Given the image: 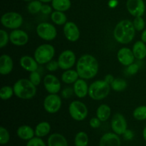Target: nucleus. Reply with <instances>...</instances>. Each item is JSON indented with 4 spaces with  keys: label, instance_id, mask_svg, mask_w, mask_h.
Wrapping results in <instances>:
<instances>
[{
    "label": "nucleus",
    "instance_id": "f257e3e1",
    "mask_svg": "<svg viewBox=\"0 0 146 146\" xmlns=\"http://www.w3.org/2000/svg\"><path fill=\"white\" fill-rule=\"evenodd\" d=\"M99 65L96 58L91 54H84L76 64V70L79 77L85 80L94 78L98 72Z\"/></svg>",
    "mask_w": 146,
    "mask_h": 146
},
{
    "label": "nucleus",
    "instance_id": "f03ea898",
    "mask_svg": "<svg viewBox=\"0 0 146 146\" xmlns=\"http://www.w3.org/2000/svg\"><path fill=\"white\" fill-rule=\"evenodd\" d=\"M135 30L133 21L129 19H123L115 25L113 30V37L117 42L128 44L133 40Z\"/></svg>",
    "mask_w": 146,
    "mask_h": 146
},
{
    "label": "nucleus",
    "instance_id": "7ed1b4c3",
    "mask_svg": "<svg viewBox=\"0 0 146 146\" xmlns=\"http://www.w3.org/2000/svg\"><path fill=\"white\" fill-rule=\"evenodd\" d=\"M14 95L20 99L29 100L36 94V86L28 78H20L13 86Z\"/></svg>",
    "mask_w": 146,
    "mask_h": 146
},
{
    "label": "nucleus",
    "instance_id": "20e7f679",
    "mask_svg": "<svg viewBox=\"0 0 146 146\" xmlns=\"http://www.w3.org/2000/svg\"><path fill=\"white\" fill-rule=\"evenodd\" d=\"M111 88V85L105 80H97L89 86L88 96L94 101H101L108 96Z\"/></svg>",
    "mask_w": 146,
    "mask_h": 146
},
{
    "label": "nucleus",
    "instance_id": "39448f33",
    "mask_svg": "<svg viewBox=\"0 0 146 146\" xmlns=\"http://www.w3.org/2000/svg\"><path fill=\"white\" fill-rule=\"evenodd\" d=\"M55 48L49 44H43L38 46L34 51V57L38 64H46L54 58Z\"/></svg>",
    "mask_w": 146,
    "mask_h": 146
},
{
    "label": "nucleus",
    "instance_id": "423d86ee",
    "mask_svg": "<svg viewBox=\"0 0 146 146\" xmlns=\"http://www.w3.org/2000/svg\"><path fill=\"white\" fill-rule=\"evenodd\" d=\"M23 17L16 11H9L4 13L1 17V23L3 27L9 29H17L22 26Z\"/></svg>",
    "mask_w": 146,
    "mask_h": 146
},
{
    "label": "nucleus",
    "instance_id": "0eeeda50",
    "mask_svg": "<svg viewBox=\"0 0 146 146\" xmlns=\"http://www.w3.org/2000/svg\"><path fill=\"white\" fill-rule=\"evenodd\" d=\"M68 113L74 121H82L88 116V110L84 103L80 101H74L69 104Z\"/></svg>",
    "mask_w": 146,
    "mask_h": 146
},
{
    "label": "nucleus",
    "instance_id": "6e6552de",
    "mask_svg": "<svg viewBox=\"0 0 146 146\" xmlns=\"http://www.w3.org/2000/svg\"><path fill=\"white\" fill-rule=\"evenodd\" d=\"M36 31L41 39L50 41L55 39L57 36V29L54 24L49 22H41L37 25Z\"/></svg>",
    "mask_w": 146,
    "mask_h": 146
},
{
    "label": "nucleus",
    "instance_id": "1a4fd4ad",
    "mask_svg": "<svg viewBox=\"0 0 146 146\" xmlns=\"http://www.w3.org/2000/svg\"><path fill=\"white\" fill-rule=\"evenodd\" d=\"M61 106L62 100L58 94H49L45 97L43 103L44 110L50 114L56 113L61 109Z\"/></svg>",
    "mask_w": 146,
    "mask_h": 146
},
{
    "label": "nucleus",
    "instance_id": "9d476101",
    "mask_svg": "<svg viewBox=\"0 0 146 146\" xmlns=\"http://www.w3.org/2000/svg\"><path fill=\"white\" fill-rule=\"evenodd\" d=\"M59 68L64 70L71 69L76 64V56L72 50L66 49L63 51L58 57Z\"/></svg>",
    "mask_w": 146,
    "mask_h": 146
},
{
    "label": "nucleus",
    "instance_id": "9b49d317",
    "mask_svg": "<svg viewBox=\"0 0 146 146\" xmlns=\"http://www.w3.org/2000/svg\"><path fill=\"white\" fill-rule=\"evenodd\" d=\"M111 125L113 133L118 135H123V134L128 129L126 119L124 115L120 113L114 114L111 119Z\"/></svg>",
    "mask_w": 146,
    "mask_h": 146
},
{
    "label": "nucleus",
    "instance_id": "f8f14e48",
    "mask_svg": "<svg viewBox=\"0 0 146 146\" xmlns=\"http://www.w3.org/2000/svg\"><path fill=\"white\" fill-rule=\"evenodd\" d=\"M43 84L48 94H57L61 89V84L59 79L53 74H47L44 76Z\"/></svg>",
    "mask_w": 146,
    "mask_h": 146
},
{
    "label": "nucleus",
    "instance_id": "ddd939ff",
    "mask_svg": "<svg viewBox=\"0 0 146 146\" xmlns=\"http://www.w3.org/2000/svg\"><path fill=\"white\" fill-rule=\"evenodd\" d=\"M126 8L133 17H142L145 14V4L143 0H127Z\"/></svg>",
    "mask_w": 146,
    "mask_h": 146
},
{
    "label": "nucleus",
    "instance_id": "4468645a",
    "mask_svg": "<svg viewBox=\"0 0 146 146\" xmlns=\"http://www.w3.org/2000/svg\"><path fill=\"white\" fill-rule=\"evenodd\" d=\"M63 31L66 38L71 42L77 41L81 36L79 28L73 21H67L64 25Z\"/></svg>",
    "mask_w": 146,
    "mask_h": 146
},
{
    "label": "nucleus",
    "instance_id": "2eb2a0df",
    "mask_svg": "<svg viewBox=\"0 0 146 146\" xmlns=\"http://www.w3.org/2000/svg\"><path fill=\"white\" fill-rule=\"evenodd\" d=\"M10 42L17 46H23L27 44L29 40V34L25 31L17 29L11 31L9 34Z\"/></svg>",
    "mask_w": 146,
    "mask_h": 146
},
{
    "label": "nucleus",
    "instance_id": "dca6fc26",
    "mask_svg": "<svg viewBox=\"0 0 146 146\" xmlns=\"http://www.w3.org/2000/svg\"><path fill=\"white\" fill-rule=\"evenodd\" d=\"M135 58L132 49L128 47L121 48L117 52V59L124 66H128L134 63Z\"/></svg>",
    "mask_w": 146,
    "mask_h": 146
},
{
    "label": "nucleus",
    "instance_id": "f3484780",
    "mask_svg": "<svg viewBox=\"0 0 146 146\" xmlns=\"http://www.w3.org/2000/svg\"><path fill=\"white\" fill-rule=\"evenodd\" d=\"M19 64L21 68L28 72H33L38 70V65L34 57L29 55H24L20 58Z\"/></svg>",
    "mask_w": 146,
    "mask_h": 146
},
{
    "label": "nucleus",
    "instance_id": "a211bd4d",
    "mask_svg": "<svg viewBox=\"0 0 146 146\" xmlns=\"http://www.w3.org/2000/svg\"><path fill=\"white\" fill-rule=\"evenodd\" d=\"M121 141L119 135L115 133H106L101 136L99 146H121Z\"/></svg>",
    "mask_w": 146,
    "mask_h": 146
},
{
    "label": "nucleus",
    "instance_id": "6ab92c4d",
    "mask_svg": "<svg viewBox=\"0 0 146 146\" xmlns=\"http://www.w3.org/2000/svg\"><path fill=\"white\" fill-rule=\"evenodd\" d=\"M14 68L12 58L8 54H3L0 57V74L7 76L11 74Z\"/></svg>",
    "mask_w": 146,
    "mask_h": 146
},
{
    "label": "nucleus",
    "instance_id": "aec40b11",
    "mask_svg": "<svg viewBox=\"0 0 146 146\" xmlns=\"http://www.w3.org/2000/svg\"><path fill=\"white\" fill-rule=\"evenodd\" d=\"M74 94L78 97V98H84L88 95V88L89 86L86 81L85 79L79 78L74 84Z\"/></svg>",
    "mask_w": 146,
    "mask_h": 146
},
{
    "label": "nucleus",
    "instance_id": "412c9836",
    "mask_svg": "<svg viewBox=\"0 0 146 146\" xmlns=\"http://www.w3.org/2000/svg\"><path fill=\"white\" fill-rule=\"evenodd\" d=\"M17 136L23 141H29L35 135V131L31 126L27 125H21L17 131Z\"/></svg>",
    "mask_w": 146,
    "mask_h": 146
},
{
    "label": "nucleus",
    "instance_id": "4be33fe9",
    "mask_svg": "<svg viewBox=\"0 0 146 146\" xmlns=\"http://www.w3.org/2000/svg\"><path fill=\"white\" fill-rule=\"evenodd\" d=\"M48 146H68L67 140L62 134L54 133L49 135L47 141Z\"/></svg>",
    "mask_w": 146,
    "mask_h": 146
},
{
    "label": "nucleus",
    "instance_id": "5701e85b",
    "mask_svg": "<svg viewBox=\"0 0 146 146\" xmlns=\"http://www.w3.org/2000/svg\"><path fill=\"white\" fill-rule=\"evenodd\" d=\"M134 56L138 60H143L146 57V44L143 41H138L133 44L132 48Z\"/></svg>",
    "mask_w": 146,
    "mask_h": 146
},
{
    "label": "nucleus",
    "instance_id": "b1692460",
    "mask_svg": "<svg viewBox=\"0 0 146 146\" xmlns=\"http://www.w3.org/2000/svg\"><path fill=\"white\" fill-rule=\"evenodd\" d=\"M79 75L76 70H65L61 74V81L66 84H74L79 78Z\"/></svg>",
    "mask_w": 146,
    "mask_h": 146
},
{
    "label": "nucleus",
    "instance_id": "393cba45",
    "mask_svg": "<svg viewBox=\"0 0 146 146\" xmlns=\"http://www.w3.org/2000/svg\"><path fill=\"white\" fill-rule=\"evenodd\" d=\"M51 126L50 123L46 121H42L38 123L36 126L35 129V135L39 138H43V137L46 136L51 132Z\"/></svg>",
    "mask_w": 146,
    "mask_h": 146
},
{
    "label": "nucleus",
    "instance_id": "a878e982",
    "mask_svg": "<svg viewBox=\"0 0 146 146\" xmlns=\"http://www.w3.org/2000/svg\"><path fill=\"white\" fill-rule=\"evenodd\" d=\"M111 114V109L107 104H101L96 110V117L101 122L108 121Z\"/></svg>",
    "mask_w": 146,
    "mask_h": 146
},
{
    "label": "nucleus",
    "instance_id": "bb28decb",
    "mask_svg": "<svg viewBox=\"0 0 146 146\" xmlns=\"http://www.w3.org/2000/svg\"><path fill=\"white\" fill-rule=\"evenodd\" d=\"M51 6L55 11L65 12L71 8V0H53Z\"/></svg>",
    "mask_w": 146,
    "mask_h": 146
},
{
    "label": "nucleus",
    "instance_id": "cd10ccee",
    "mask_svg": "<svg viewBox=\"0 0 146 146\" xmlns=\"http://www.w3.org/2000/svg\"><path fill=\"white\" fill-rule=\"evenodd\" d=\"M51 19L54 24L58 26L64 25L67 22V17L63 11H54L51 14Z\"/></svg>",
    "mask_w": 146,
    "mask_h": 146
},
{
    "label": "nucleus",
    "instance_id": "c85d7f7f",
    "mask_svg": "<svg viewBox=\"0 0 146 146\" xmlns=\"http://www.w3.org/2000/svg\"><path fill=\"white\" fill-rule=\"evenodd\" d=\"M74 144H75V146H88V134L84 131L78 132L74 138Z\"/></svg>",
    "mask_w": 146,
    "mask_h": 146
},
{
    "label": "nucleus",
    "instance_id": "c756f323",
    "mask_svg": "<svg viewBox=\"0 0 146 146\" xmlns=\"http://www.w3.org/2000/svg\"><path fill=\"white\" fill-rule=\"evenodd\" d=\"M127 86L128 84L125 80L121 78H115L112 84H111V88L116 92H121V91H125V88H127Z\"/></svg>",
    "mask_w": 146,
    "mask_h": 146
},
{
    "label": "nucleus",
    "instance_id": "7c9ffc66",
    "mask_svg": "<svg viewBox=\"0 0 146 146\" xmlns=\"http://www.w3.org/2000/svg\"><path fill=\"white\" fill-rule=\"evenodd\" d=\"M42 2L39 0H33L29 2L27 5V10L31 14H36L40 12L42 7Z\"/></svg>",
    "mask_w": 146,
    "mask_h": 146
},
{
    "label": "nucleus",
    "instance_id": "2f4dec72",
    "mask_svg": "<svg viewBox=\"0 0 146 146\" xmlns=\"http://www.w3.org/2000/svg\"><path fill=\"white\" fill-rule=\"evenodd\" d=\"M133 116L137 121L146 120V106H140L134 109Z\"/></svg>",
    "mask_w": 146,
    "mask_h": 146
},
{
    "label": "nucleus",
    "instance_id": "473e14b6",
    "mask_svg": "<svg viewBox=\"0 0 146 146\" xmlns=\"http://www.w3.org/2000/svg\"><path fill=\"white\" fill-rule=\"evenodd\" d=\"M14 94V88L9 86H4L0 90V98L4 101L10 99Z\"/></svg>",
    "mask_w": 146,
    "mask_h": 146
},
{
    "label": "nucleus",
    "instance_id": "72a5a7b5",
    "mask_svg": "<svg viewBox=\"0 0 146 146\" xmlns=\"http://www.w3.org/2000/svg\"><path fill=\"white\" fill-rule=\"evenodd\" d=\"M133 24L136 31H141L145 29V21L142 17H135L133 21Z\"/></svg>",
    "mask_w": 146,
    "mask_h": 146
},
{
    "label": "nucleus",
    "instance_id": "f704fd0d",
    "mask_svg": "<svg viewBox=\"0 0 146 146\" xmlns=\"http://www.w3.org/2000/svg\"><path fill=\"white\" fill-rule=\"evenodd\" d=\"M10 134L8 130L4 127H0V143L1 145H5L9 141Z\"/></svg>",
    "mask_w": 146,
    "mask_h": 146
},
{
    "label": "nucleus",
    "instance_id": "c9c22d12",
    "mask_svg": "<svg viewBox=\"0 0 146 146\" xmlns=\"http://www.w3.org/2000/svg\"><path fill=\"white\" fill-rule=\"evenodd\" d=\"M9 40V34L4 29L0 30V47L4 48L8 44Z\"/></svg>",
    "mask_w": 146,
    "mask_h": 146
},
{
    "label": "nucleus",
    "instance_id": "e433bc0d",
    "mask_svg": "<svg viewBox=\"0 0 146 146\" xmlns=\"http://www.w3.org/2000/svg\"><path fill=\"white\" fill-rule=\"evenodd\" d=\"M29 79V81H31L33 84H34L36 86H38L41 84V77L39 73L37 71H36L30 73Z\"/></svg>",
    "mask_w": 146,
    "mask_h": 146
},
{
    "label": "nucleus",
    "instance_id": "4c0bfd02",
    "mask_svg": "<svg viewBox=\"0 0 146 146\" xmlns=\"http://www.w3.org/2000/svg\"><path fill=\"white\" fill-rule=\"evenodd\" d=\"M26 146H46L44 141L39 137H34L27 142Z\"/></svg>",
    "mask_w": 146,
    "mask_h": 146
},
{
    "label": "nucleus",
    "instance_id": "58836bf2",
    "mask_svg": "<svg viewBox=\"0 0 146 146\" xmlns=\"http://www.w3.org/2000/svg\"><path fill=\"white\" fill-rule=\"evenodd\" d=\"M46 68L50 72H54V71H56L58 68H59V66H58V61L56 60H51L48 63L46 64Z\"/></svg>",
    "mask_w": 146,
    "mask_h": 146
},
{
    "label": "nucleus",
    "instance_id": "ea45409f",
    "mask_svg": "<svg viewBox=\"0 0 146 146\" xmlns=\"http://www.w3.org/2000/svg\"><path fill=\"white\" fill-rule=\"evenodd\" d=\"M138 71H139V66L135 63H133L132 64L127 66L126 68L127 73L129 75H135L138 72Z\"/></svg>",
    "mask_w": 146,
    "mask_h": 146
},
{
    "label": "nucleus",
    "instance_id": "a19ab883",
    "mask_svg": "<svg viewBox=\"0 0 146 146\" xmlns=\"http://www.w3.org/2000/svg\"><path fill=\"white\" fill-rule=\"evenodd\" d=\"M74 94V88H71V87H66V88H64L63 91H61V96L64 98H70V97L72 96V95Z\"/></svg>",
    "mask_w": 146,
    "mask_h": 146
},
{
    "label": "nucleus",
    "instance_id": "79ce46f5",
    "mask_svg": "<svg viewBox=\"0 0 146 146\" xmlns=\"http://www.w3.org/2000/svg\"><path fill=\"white\" fill-rule=\"evenodd\" d=\"M101 120L97 118V117H94V118H91L89 121V125L92 128H99L100 125H101Z\"/></svg>",
    "mask_w": 146,
    "mask_h": 146
},
{
    "label": "nucleus",
    "instance_id": "37998d69",
    "mask_svg": "<svg viewBox=\"0 0 146 146\" xmlns=\"http://www.w3.org/2000/svg\"><path fill=\"white\" fill-rule=\"evenodd\" d=\"M53 7L52 6H50L49 4H44L42 5V7H41V12L43 14H46V15H48V14H51L52 11Z\"/></svg>",
    "mask_w": 146,
    "mask_h": 146
},
{
    "label": "nucleus",
    "instance_id": "c03bdc74",
    "mask_svg": "<svg viewBox=\"0 0 146 146\" xmlns=\"http://www.w3.org/2000/svg\"><path fill=\"white\" fill-rule=\"evenodd\" d=\"M123 138L126 141H131V140H133L134 138V133L131 130L127 129L126 131L123 134Z\"/></svg>",
    "mask_w": 146,
    "mask_h": 146
},
{
    "label": "nucleus",
    "instance_id": "a18cd8bd",
    "mask_svg": "<svg viewBox=\"0 0 146 146\" xmlns=\"http://www.w3.org/2000/svg\"><path fill=\"white\" fill-rule=\"evenodd\" d=\"M114 79H115V78H114V77L113 76V75H111V74H107L105 76V78H104V80H105L108 84H109L110 85L112 84V82L114 81Z\"/></svg>",
    "mask_w": 146,
    "mask_h": 146
},
{
    "label": "nucleus",
    "instance_id": "49530a36",
    "mask_svg": "<svg viewBox=\"0 0 146 146\" xmlns=\"http://www.w3.org/2000/svg\"><path fill=\"white\" fill-rule=\"evenodd\" d=\"M141 41H143V42L146 43V29H145L142 31V34H141Z\"/></svg>",
    "mask_w": 146,
    "mask_h": 146
},
{
    "label": "nucleus",
    "instance_id": "de8ad7c7",
    "mask_svg": "<svg viewBox=\"0 0 146 146\" xmlns=\"http://www.w3.org/2000/svg\"><path fill=\"white\" fill-rule=\"evenodd\" d=\"M117 4H118V1H117V0H111V1L108 2V5L111 7H116Z\"/></svg>",
    "mask_w": 146,
    "mask_h": 146
},
{
    "label": "nucleus",
    "instance_id": "09e8293b",
    "mask_svg": "<svg viewBox=\"0 0 146 146\" xmlns=\"http://www.w3.org/2000/svg\"><path fill=\"white\" fill-rule=\"evenodd\" d=\"M143 139L145 140L146 142V126L144 128L143 131Z\"/></svg>",
    "mask_w": 146,
    "mask_h": 146
},
{
    "label": "nucleus",
    "instance_id": "8fccbe9b",
    "mask_svg": "<svg viewBox=\"0 0 146 146\" xmlns=\"http://www.w3.org/2000/svg\"><path fill=\"white\" fill-rule=\"evenodd\" d=\"M40 1H41L42 3H45V4H47V3L51 2L53 0H39Z\"/></svg>",
    "mask_w": 146,
    "mask_h": 146
},
{
    "label": "nucleus",
    "instance_id": "3c124183",
    "mask_svg": "<svg viewBox=\"0 0 146 146\" xmlns=\"http://www.w3.org/2000/svg\"><path fill=\"white\" fill-rule=\"evenodd\" d=\"M24 1H27V2H30V1H33V0H24Z\"/></svg>",
    "mask_w": 146,
    "mask_h": 146
}]
</instances>
